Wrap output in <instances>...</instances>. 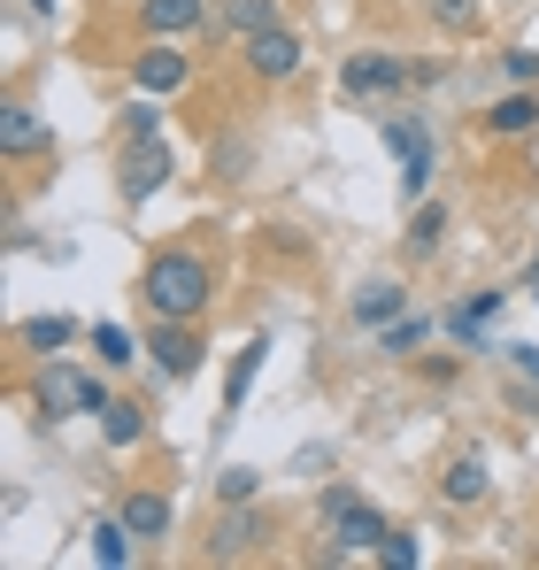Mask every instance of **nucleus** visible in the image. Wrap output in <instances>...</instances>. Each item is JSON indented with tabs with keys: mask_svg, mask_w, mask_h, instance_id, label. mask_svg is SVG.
Here are the masks:
<instances>
[{
	"mask_svg": "<svg viewBox=\"0 0 539 570\" xmlns=\"http://www.w3.org/2000/svg\"><path fill=\"white\" fill-rule=\"evenodd\" d=\"M31 147H55V131H47L31 108H16V100H8V108H0V155L16 163V155H31Z\"/></svg>",
	"mask_w": 539,
	"mask_h": 570,
	"instance_id": "4468645a",
	"label": "nucleus"
},
{
	"mask_svg": "<svg viewBox=\"0 0 539 570\" xmlns=\"http://www.w3.org/2000/svg\"><path fill=\"white\" fill-rule=\"evenodd\" d=\"M239 55H247V70H255L263 86H285V78L308 70V47H301L293 23H270V31H255V39H239Z\"/></svg>",
	"mask_w": 539,
	"mask_h": 570,
	"instance_id": "39448f33",
	"label": "nucleus"
},
{
	"mask_svg": "<svg viewBox=\"0 0 539 570\" xmlns=\"http://www.w3.org/2000/svg\"><path fill=\"white\" fill-rule=\"evenodd\" d=\"M532 124H539V86H517L486 108V139H525Z\"/></svg>",
	"mask_w": 539,
	"mask_h": 570,
	"instance_id": "9b49d317",
	"label": "nucleus"
},
{
	"mask_svg": "<svg viewBox=\"0 0 539 570\" xmlns=\"http://www.w3.org/2000/svg\"><path fill=\"white\" fill-rule=\"evenodd\" d=\"M31 401H39V416H55V424H62L70 409H86V416H100V409H108V393H100V385H92L86 371L55 363V355H47V371H39V385H31Z\"/></svg>",
	"mask_w": 539,
	"mask_h": 570,
	"instance_id": "20e7f679",
	"label": "nucleus"
},
{
	"mask_svg": "<svg viewBox=\"0 0 539 570\" xmlns=\"http://www.w3.org/2000/svg\"><path fill=\"white\" fill-rule=\"evenodd\" d=\"M532 301H539V263H532Z\"/></svg>",
	"mask_w": 539,
	"mask_h": 570,
	"instance_id": "72a5a7b5",
	"label": "nucleus"
},
{
	"mask_svg": "<svg viewBox=\"0 0 539 570\" xmlns=\"http://www.w3.org/2000/svg\"><path fill=\"white\" fill-rule=\"evenodd\" d=\"M131 540H139V532H131L124 517H100V524H92V563L124 570V563H131Z\"/></svg>",
	"mask_w": 539,
	"mask_h": 570,
	"instance_id": "aec40b11",
	"label": "nucleus"
},
{
	"mask_svg": "<svg viewBox=\"0 0 539 570\" xmlns=\"http://www.w3.org/2000/svg\"><path fill=\"white\" fill-rule=\"evenodd\" d=\"M16 340H23L31 355H62V347L78 340V324H70V316H31V324H23Z\"/></svg>",
	"mask_w": 539,
	"mask_h": 570,
	"instance_id": "4be33fe9",
	"label": "nucleus"
},
{
	"mask_svg": "<svg viewBox=\"0 0 539 570\" xmlns=\"http://www.w3.org/2000/svg\"><path fill=\"white\" fill-rule=\"evenodd\" d=\"M255 493H263V471H247V463H232L216 478V501H255Z\"/></svg>",
	"mask_w": 539,
	"mask_h": 570,
	"instance_id": "cd10ccee",
	"label": "nucleus"
},
{
	"mask_svg": "<svg viewBox=\"0 0 539 570\" xmlns=\"http://www.w3.org/2000/svg\"><path fill=\"white\" fill-rule=\"evenodd\" d=\"M378 563H393V570H416V563H424L416 532H385V540H378Z\"/></svg>",
	"mask_w": 539,
	"mask_h": 570,
	"instance_id": "bb28decb",
	"label": "nucleus"
},
{
	"mask_svg": "<svg viewBox=\"0 0 539 570\" xmlns=\"http://www.w3.org/2000/svg\"><path fill=\"white\" fill-rule=\"evenodd\" d=\"M432 23H448V31H470V23H478V0H432Z\"/></svg>",
	"mask_w": 539,
	"mask_h": 570,
	"instance_id": "c85d7f7f",
	"label": "nucleus"
},
{
	"mask_svg": "<svg viewBox=\"0 0 539 570\" xmlns=\"http://www.w3.org/2000/svg\"><path fill=\"white\" fill-rule=\"evenodd\" d=\"M131 139H163V108H155V94L124 100V116H116V147H131Z\"/></svg>",
	"mask_w": 539,
	"mask_h": 570,
	"instance_id": "6ab92c4d",
	"label": "nucleus"
},
{
	"mask_svg": "<svg viewBox=\"0 0 539 570\" xmlns=\"http://www.w3.org/2000/svg\"><path fill=\"white\" fill-rule=\"evenodd\" d=\"M509 363H517V371H525V379L539 385V347H509Z\"/></svg>",
	"mask_w": 539,
	"mask_h": 570,
	"instance_id": "2f4dec72",
	"label": "nucleus"
},
{
	"mask_svg": "<svg viewBox=\"0 0 539 570\" xmlns=\"http://www.w3.org/2000/svg\"><path fill=\"white\" fill-rule=\"evenodd\" d=\"M509 78H517V86H539V55H532V47L509 55Z\"/></svg>",
	"mask_w": 539,
	"mask_h": 570,
	"instance_id": "7c9ffc66",
	"label": "nucleus"
},
{
	"mask_svg": "<svg viewBox=\"0 0 539 570\" xmlns=\"http://www.w3.org/2000/svg\"><path fill=\"white\" fill-rule=\"evenodd\" d=\"M224 23H232L239 39H255V31L277 23V0H232V8H224Z\"/></svg>",
	"mask_w": 539,
	"mask_h": 570,
	"instance_id": "b1692460",
	"label": "nucleus"
},
{
	"mask_svg": "<svg viewBox=\"0 0 539 570\" xmlns=\"http://www.w3.org/2000/svg\"><path fill=\"white\" fill-rule=\"evenodd\" d=\"M255 548H263L255 501H224V524L208 532V563H239V556H255Z\"/></svg>",
	"mask_w": 539,
	"mask_h": 570,
	"instance_id": "9d476101",
	"label": "nucleus"
},
{
	"mask_svg": "<svg viewBox=\"0 0 539 570\" xmlns=\"http://www.w3.org/2000/svg\"><path fill=\"white\" fill-rule=\"evenodd\" d=\"M424 332H432V316H393V324H385V355H409V347H424Z\"/></svg>",
	"mask_w": 539,
	"mask_h": 570,
	"instance_id": "a878e982",
	"label": "nucleus"
},
{
	"mask_svg": "<svg viewBox=\"0 0 539 570\" xmlns=\"http://www.w3.org/2000/svg\"><path fill=\"white\" fill-rule=\"evenodd\" d=\"M92 355H100V363H116V371H124V363H139V340H131V332H124V324H92Z\"/></svg>",
	"mask_w": 539,
	"mask_h": 570,
	"instance_id": "5701e85b",
	"label": "nucleus"
},
{
	"mask_svg": "<svg viewBox=\"0 0 539 570\" xmlns=\"http://www.w3.org/2000/svg\"><path fill=\"white\" fill-rule=\"evenodd\" d=\"M170 170H178L170 139H131V147H116V193H124V208H147L155 193L170 186Z\"/></svg>",
	"mask_w": 539,
	"mask_h": 570,
	"instance_id": "f03ea898",
	"label": "nucleus"
},
{
	"mask_svg": "<svg viewBox=\"0 0 539 570\" xmlns=\"http://www.w3.org/2000/svg\"><path fill=\"white\" fill-rule=\"evenodd\" d=\"M324 532H332V548H324V563H347V556H378V540H385L393 524H385V517H378L370 501H355V509H347V517H332Z\"/></svg>",
	"mask_w": 539,
	"mask_h": 570,
	"instance_id": "1a4fd4ad",
	"label": "nucleus"
},
{
	"mask_svg": "<svg viewBox=\"0 0 539 570\" xmlns=\"http://www.w3.org/2000/svg\"><path fill=\"white\" fill-rule=\"evenodd\" d=\"M139 301H147L155 316H185V324H193V316L216 301V271H208L193 247H170V255H155V263H147Z\"/></svg>",
	"mask_w": 539,
	"mask_h": 570,
	"instance_id": "f257e3e1",
	"label": "nucleus"
},
{
	"mask_svg": "<svg viewBox=\"0 0 539 570\" xmlns=\"http://www.w3.org/2000/svg\"><path fill=\"white\" fill-rule=\"evenodd\" d=\"M432 78H440L432 62H393V55H347V70H340V86L355 100H385L401 86H432Z\"/></svg>",
	"mask_w": 539,
	"mask_h": 570,
	"instance_id": "7ed1b4c3",
	"label": "nucleus"
},
{
	"mask_svg": "<svg viewBox=\"0 0 539 570\" xmlns=\"http://www.w3.org/2000/svg\"><path fill=\"white\" fill-rule=\"evenodd\" d=\"M116 517H124L139 540H163V532H170V501H163V493H124V509H116Z\"/></svg>",
	"mask_w": 539,
	"mask_h": 570,
	"instance_id": "a211bd4d",
	"label": "nucleus"
},
{
	"mask_svg": "<svg viewBox=\"0 0 539 570\" xmlns=\"http://www.w3.org/2000/svg\"><path fill=\"white\" fill-rule=\"evenodd\" d=\"M147 355L163 363V379H170V385L200 379V363H208V347H200V332H193L185 316H163V324H155V340H147Z\"/></svg>",
	"mask_w": 539,
	"mask_h": 570,
	"instance_id": "0eeeda50",
	"label": "nucleus"
},
{
	"mask_svg": "<svg viewBox=\"0 0 539 570\" xmlns=\"http://www.w3.org/2000/svg\"><path fill=\"white\" fill-rule=\"evenodd\" d=\"M486 485H493V478H486V455H454L448 471H440V493H448L454 509H478Z\"/></svg>",
	"mask_w": 539,
	"mask_h": 570,
	"instance_id": "dca6fc26",
	"label": "nucleus"
},
{
	"mask_svg": "<svg viewBox=\"0 0 539 570\" xmlns=\"http://www.w3.org/2000/svg\"><path fill=\"white\" fill-rule=\"evenodd\" d=\"M362 493L355 485H324V493H316V517H324V524H332V517H347V509H355Z\"/></svg>",
	"mask_w": 539,
	"mask_h": 570,
	"instance_id": "c756f323",
	"label": "nucleus"
},
{
	"mask_svg": "<svg viewBox=\"0 0 539 570\" xmlns=\"http://www.w3.org/2000/svg\"><path fill=\"white\" fill-rule=\"evenodd\" d=\"M23 8H31V16H55V0H23Z\"/></svg>",
	"mask_w": 539,
	"mask_h": 570,
	"instance_id": "473e14b6",
	"label": "nucleus"
},
{
	"mask_svg": "<svg viewBox=\"0 0 539 570\" xmlns=\"http://www.w3.org/2000/svg\"><path fill=\"white\" fill-rule=\"evenodd\" d=\"M440 239H448V208H440V200H424V208L409 216V232H401V255H409V263H432V255H440Z\"/></svg>",
	"mask_w": 539,
	"mask_h": 570,
	"instance_id": "2eb2a0df",
	"label": "nucleus"
},
{
	"mask_svg": "<svg viewBox=\"0 0 539 570\" xmlns=\"http://www.w3.org/2000/svg\"><path fill=\"white\" fill-rule=\"evenodd\" d=\"M401 308H409V293H401V285H370V293L355 301V324H362V332H385Z\"/></svg>",
	"mask_w": 539,
	"mask_h": 570,
	"instance_id": "412c9836",
	"label": "nucleus"
},
{
	"mask_svg": "<svg viewBox=\"0 0 539 570\" xmlns=\"http://www.w3.org/2000/svg\"><path fill=\"white\" fill-rule=\"evenodd\" d=\"M493 316H501V293H470L454 308V340H478V324H493Z\"/></svg>",
	"mask_w": 539,
	"mask_h": 570,
	"instance_id": "393cba45",
	"label": "nucleus"
},
{
	"mask_svg": "<svg viewBox=\"0 0 539 570\" xmlns=\"http://www.w3.org/2000/svg\"><path fill=\"white\" fill-rule=\"evenodd\" d=\"M263 355H270L263 332H255V340H247V347L232 355V371H224V409H232V416L247 409V393H255V379H263Z\"/></svg>",
	"mask_w": 539,
	"mask_h": 570,
	"instance_id": "ddd939ff",
	"label": "nucleus"
},
{
	"mask_svg": "<svg viewBox=\"0 0 539 570\" xmlns=\"http://www.w3.org/2000/svg\"><path fill=\"white\" fill-rule=\"evenodd\" d=\"M131 86H139V94H185V86H193V55L170 47V39L139 47V55H131Z\"/></svg>",
	"mask_w": 539,
	"mask_h": 570,
	"instance_id": "6e6552de",
	"label": "nucleus"
},
{
	"mask_svg": "<svg viewBox=\"0 0 539 570\" xmlns=\"http://www.w3.org/2000/svg\"><path fill=\"white\" fill-rule=\"evenodd\" d=\"M100 440H108V448H139V440H147V409H139V401H108V409H100Z\"/></svg>",
	"mask_w": 539,
	"mask_h": 570,
	"instance_id": "f3484780",
	"label": "nucleus"
},
{
	"mask_svg": "<svg viewBox=\"0 0 539 570\" xmlns=\"http://www.w3.org/2000/svg\"><path fill=\"white\" fill-rule=\"evenodd\" d=\"M385 147L401 163V193L424 200V186H432V139H424V124L416 116H385Z\"/></svg>",
	"mask_w": 539,
	"mask_h": 570,
	"instance_id": "423d86ee",
	"label": "nucleus"
},
{
	"mask_svg": "<svg viewBox=\"0 0 539 570\" xmlns=\"http://www.w3.org/2000/svg\"><path fill=\"white\" fill-rule=\"evenodd\" d=\"M200 0H139V31L147 39H185V31H200Z\"/></svg>",
	"mask_w": 539,
	"mask_h": 570,
	"instance_id": "f8f14e48",
	"label": "nucleus"
}]
</instances>
